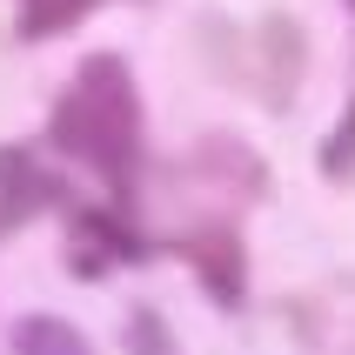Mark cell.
I'll list each match as a JSON object with an SVG mask.
<instances>
[{"label":"cell","instance_id":"6","mask_svg":"<svg viewBox=\"0 0 355 355\" xmlns=\"http://www.w3.org/2000/svg\"><path fill=\"white\" fill-rule=\"evenodd\" d=\"M322 168L329 175H355V107H349V121H342L336 135L322 141Z\"/></svg>","mask_w":355,"mask_h":355},{"label":"cell","instance_id":"2","mask_svg":"<svg viewBox=\"0 0 355 355\" xmlns=\"http://www.w3.org/2000/svg\"><path fill=\"white\" fill-rule=\"evenodd\" d=\"M54 201V181L40 175L34 155H20V148H0V235H14L20 221L47 208Z\"/></svg>","mask_w":355,"mask_h":355},{"label":"cell","instance_id":"1","mask_svg":"<svg viewBox=\"0 0 355 355\" xmlns=\"http://www.w3.org/2000/svg\"><path fill=\"white\" fill-rule=\"evenodd\" d=\"M54 148L87 161L107 181L135 175V161H141V94H135V74L114 54L80 60L74 87L54 107Z\"/></svg>","mask_w":355,"mask_h":355},{"label":"cell","instance_id":"7","mask_svg":"<svg viewBox=\"0 0 355 355\" xmlns=\"http://www.w3.org/2000/svg\"><path fill=\"white\" fill-rule=\"evenodd\" d=\"M128 349H135V355H175V342H168V329H161L155 309H141V315H135V336H128Z\"/></svg>","mask_w":355,"mask_h":355},{"label":"cell","instance_id":"3","mask_svg":"<svg viewBox=\"0 0 355 355\" xmlns=\"http://www.w3.org/2000/svg\"><path fill=\"white\" fill-rule=\"evenodd\" d=\"M135 241L121 235L114 221H101V208H80L74 215V268L80 275H101V268H114Z\"/></svg>","mask_w":355,"mask_h":355},{"label":"cell","instance_id":"5","mask_svg":"<svg viewBox=\"0 0 355 355\" xmlns=\"http://www.w3.org/2000/svg\"><path fill=\"white\" fill-rule=\"evenodd\" d=\"M87 7H94V0H20V34L47 40V34H60V27H74Z\"/></svg>","mask_w":355,"mask_h":355},{"label":"cell","instance_id":"4","mask_svg":"<svg viewBox=\"0 0 355 355\" xmlns=\"http://www.w3.org/2000/svg\"><path fill=\"white\" fill-rule=\"evenodd\" d=\"M14 355H94L80 329H67L60 315H27L14 329Z\"/></svg>","mask_w":355,"mask_h":355}]
</instances>
